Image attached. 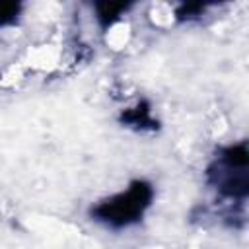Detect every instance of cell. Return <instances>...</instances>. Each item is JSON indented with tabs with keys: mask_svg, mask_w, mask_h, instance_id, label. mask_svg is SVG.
<instances>
[{
	"mask_svg": "<svg viewBox=\"0 0 249 249\" xmlns=\"http://www.w3.org/2000/svg\"><path fill=\"white\" fill-rule=\"evenodd\" d=\"M148 200H150V189L144 183H136L126 193H121L111 200L103 202L95 210V214L107 224H117V226L130 224L132 220H136V216L142 214V210L148 206Z\"/></svg>",
	"mask_w": 249,
	"mask_h": 249,
	"instance_id": "cell-1",
	"label": "cell"
}]
</instances>
